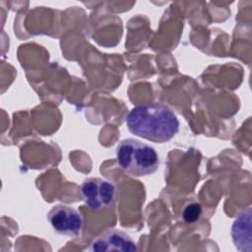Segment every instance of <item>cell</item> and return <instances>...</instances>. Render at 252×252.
Returning a JSON list of instances; mask_svg holds the SVG:
<instances>
[{
    "mask_svg": "<svg viewBox=\"0 0 252 252\" xmlns=\"http://www.w3.org/2000/svg\"><path fill=\"white\" fill-rule=\"evenodd\" d=\"M125 122L132 134L154 143H165L179 130V120L175 113L158 102L135 106L126 115Z\"/></svg>",
    "mask_w": 252,
    "mask_h": 252,
    "instance_id": "6da1fadb",
    "label": "cell"
},
{
    "mask_svg": "<svg viewBox=\"0 0 252 252\" xmlns=\"http://www.w3.org/2000/svg\"><path fill=\"white\" fill-rule=\"evenodd\" d=\"M120 168L132 176H147L155 173L159 166V157L150 145L128 138L119 142L115 151Z\"/></svg>",
    "mask_w": 252,
    "mask_h": 252,
    "instance_id": "7a4b0ae2",
    "label": "cell"
},
{
    "mask_svg": "<svg viewBox=\"0 0 252 252\" xmlns=\"http://www.w3.org/2000/svg\"><path fill=\"white\" fill-rule=\"evenodd\" d=\"M81 195L89 209L98 212L113 205L116 198L115 185L105 179L91 177L80 186Z\"/></svg>",
    "mask_w": 252,
    "mask_h": 252,
    "instance_id": "3957f363",
    "label": "cell"
},
{
    "mask_svg": "<svg viewBox=\"0 0 252 252\" xmlns=\"http://www.w3.org/2000/svg\"><path fill=\"white\" fill-rule=\"evenodd\" d=\"M52 229L62 235L78 236L84 226L83 216L74 208L59 204L53 207L47 216Z\"/></svg>",
    "mask_w": 252,
    "mask_h": 252,
    "instance_id": "277c9868",
    "label": "cell"
},
{
    "mask_svg": "<svg viewBox=\"0 0 252 252\" xmlns=\"http://www.w3.org/2000/svg\"><path fill=\"white\" fill-rule=\"evenodd\" d=\"M89 250L93 252H133L137 250V245L126 232L108 229L93 239Z\"/></svg>",
    "mask_w": 252,
    "mask_h": 252,
    "instance_id": "5b68a950",
    "label": "cell"
},
{
    "mask_svg": "<svg viewBox=\"0 0 252 252\" xmlns=\"http://www.w3.org/2000/svg\"><path fill=\"white\" fill-rule=\"evenodd\" d=\"M251 214L250 208L240 212L231 225V239L237 250L242 252L252 251L251 239Z\"/></svg>",
    "mask_w": 252,
    "mask_h": 252,
    "instance_id": "8992f818",
    "label": "cell"
},
{
    "mask_svg": "<svg viewBox=\"0 0 252 252\" xmlns=\"http://www.w3.org/2000/svg\"><path fill=\"white\" fill-rule=\"evenodd\" d=\"M201 212H202V209L199 204L188 205L183 212V219H184L185 222L191 223V222L196 221L199 219Z\"/></svg>",
    "mask_w": 252,
    "mask_h": 252,
    "instance_id": "52a82bcc",
    "label": "cell"
}]
</instances>
